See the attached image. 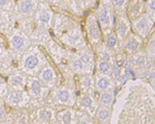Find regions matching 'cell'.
<instances>
[{
	"mask_svg": "<svg viewBox=\"0 0 155 124\" xmlns=\"http://www.w3.org/2000/svg\"><path fill=\"white\" fill-rule=\"evenodd\" d=\"M97 18L104 30L111 28L113 23V4L111 0H101L97 11Z\"/></svg>",
	"mask_w": 155,
	"mask_h": 124,
	"instance_id": "1",
	"label": "cell"
},
{
	"mask_svg": "<svg viewBox=\"0 0 155 124\" xmlns=\"http://www.w3.org/2000/svg\"><path fill=\"white\" fill-rule=\"evenodd\" d=\"M22 66H23V69L27 73L33 74L35 71L41 70V58H39V55L33 51L27 52L23 58Z\"/></svg>",
	"mask_w": 155,
	"mask_h": 124,
	"instance_id": "2",
	"label": "cell"
},
{
	"mask_svg": "<svg viewBox=\"0 0 155 124\" xmlns=\"http://www.w3.org/2000/svg\"><path fill=\"white\" fill-rule=\"evenodd\" d=\"M152 25H153V21L147 15H142L134 19V23H132V28L137 35L141 37H146L151 30Z\"/></svg>",
	"mask_w": 155,
	"mask_h": 124,
	"instance_id": "3",
	"label": "cell"
},
{
	"mask_svg": "<svg viewBox=\"0 0 155 124\" xmlns=\"http://www.w3.org/2000/svg\"><path fill=\"white\" fill-rule=\"evenodd\" d=\"M36 21L37 24L41 27H48L51 25L52 19H53V14H52L50 6L47 3H41V6L37 7L36 9Z\"/></svg>",
	"mask_w": 155,
	"mask_h": 124,
	"instance_id": "4",
	"label": "cell"
},
{
	"mask_svg": "<svg viewBox=\"0 0 155 124\" xmlns=\"http://www.w3.org/2000/svg\"><path fill=\"white\" fill-rule=\"evenodd\" d=\"M9 44H11V48L15 52H21L27 49L29 44L28 37H27L23 32L18 31L14 33L9 38Z\"/></svg>",
	"mask_w": 155,
	"mask_h": 124,
	"instance_id": "5",
	"label": "cell"
},
{
	"mask_svg": "<svg viewBox=\"0 0 155 124\" xmlns=\"http://www.w3.org/2000/svg\"><path fill=\"white\" fill-rule=\"evenodd\" d=\"M87 31H88L89 38L91 39L92 43L98 44L101 38V29H99L98 23L94 16H90L87 20Z\"/></svg>",
	"mask_w": 155,
	"mask_h": 124,
	"instance_id": "6",
	"label": "cell"
},
{
	"mask_svg": "<svg viewBox=\"0 0 155 124\" xmlns=\"http://www.w3.org/2000/svg\"><path fill=\"white\" fill-rule=\"evenodd\" d=\"M26 86L29 90V94L33 97L39 98L44 96V87L42 83L36 78H27Z\"/></svg>",
	"mask_w": 155,
	"mask_h": 124,
	"instance_id": "7",
	"label": "cell"
},
{
	"mask_svg": "<svg viewBox=\"0 0 155 124\" xmlns=\"http://www.w3.org/2000/svg\"><path fill=\"white\" fill-rule=\"evenodd\" d=\"M39 79L44 85L46 86H49V87H52L55 85L56 83V79H57V76H56V73L51 66H45L42 67L41 70H39Z\"/></svg>",
	"mask_w": 155,
	"mask_h": 124,
	"instance_id": "8",
	"label": "cell"
},
{
	"mask_svg": "<svg viewBox=\"0 0 155 124\" xmlns=\"http://www.w3.org/2000/svg\"><path fill=\"white\" fill-rule=\"evenodd\" d=\"M117 35L121 41H124L128 36L130 26H129V21L125 15H120L117 18Z\"/></svg>",
	"mask_w": 155,
	"mask_h": 124,
	"instance_id": "9",
	"label": "cell"
},
{
	"mask_svg": "<svg viewBox=\"0 0 155 124\" xmlns=\"http://www.w3.org/2000/svg\"><path fill=\"white\" fill-rule=\"evenodd\" d=\"M37 7H38L37 0H20L18 4L19 11L24 16H32L35 14Z\"/></svg>",
	"mask_w": 155,
	"mask_h": 124,
	"instance_id": "10",
	"label": "cell"
},
{
	"mask_svg": "<svg viewBox=\"0 0 155 124\" xmlns=\"http://www.w3.org/2000/svg\"><path fill=\"white\" fill-rule=\"evenodd\" d=\"M95 86L97 90L104 91L109 90V89H113L114 84L111 78L107 77V74H102L98 73L95 77Z\"/></svg>",
	"mask_w": 155,
	"mask_h": 124,
	"instance_id": "11",
	"label": "cell"
},
{
	"mask_svg": "<svg viewBox=\"0 0 155 124\" xmlns=\"http://www.w3.org/2000/svg\"><path fill=\"white\" fill-rule=\"evenodd\" d=\"M27 98H28V96H26V94L23 92V90L14 91V92L9 93L7 95V103L11 106H19L23 105Z\"/></svg>",
	"mask_w": 155,
	"mask_h": 124,
	"instance_id": "12",
	"label": "cell"
},
{
	"mask_svg": "<svg viewBox=\"0 0 155 124\" xmlns=\"http://www.w3.org/2000/svg\"><path fill=\"white\" fill-rule=\"evenodd\" d=\"M26 80L27 77L23 76V74H12L8 79V84L9 86H12V89H15V91H20L23 90L24 87L26 86Z\"/></svg>",
	"mask_w": 155,
	"mask_h": 124,
	"instance_id": "13",
	"label": "cell"
},
{
	"mask_svg": "<svg viewBox=\"0 0 155 124\" xmlns=\"http://www.w3.org/2000/svg\"><path fill=\"white\" fill-rule=\"evenodd\" d=\"M147 62H148V59H147V56H146V54H145V52H136V53H134L132 58L129 60V63H130L131 67H134V68L144 67L147 64Z\"/></svg>",
	"mask_w": 155,
	"mask_h": 124,
	"instance_id": "14",
	"label": "cell"
},
{
	"mask_svg": "<svg viewBox=\"0 0 155 124\" xmlns=\"http://www.w3.org/2000/svg\"><path fill=\"white\" fill-rule=\"evenodd\" d=\"M56 99L61 105H69L71 103L72 95L68 89H59L56 92Z\"/></svg>",
	"mask_w": 155,
	"mask_h": 124,
	"instance_id": "15",
	"label": "cell"
},
{
	"mask_svg": "<svg viewBox=\"0 0 155 124\" xmlns=\"http://www.w3.org/2000/svg\"><path fill=\"white\" fill-rule=\"evenodd\" d=\"M114 101V91L113 89H109V90L102 91L99 95V103L104 106H112Z\"/></svg>",
	"mask_w": 155,
	"mask_h": 124,
	"instance_id": "16",
	"label": "cell"
},
{
	"mask_svg": "<svg viewBox=\"0 0 155 124\" xmlns=\"http://www.w3.org/2000/svg\"><path fill=\"white\" fill-rule=\"evenodd\" d=\"M141 43H140V39L137 35H131L129 36V38L127 39L126 43V51L130 54H134L137 52V50L140 49Z\"/></svg>",
	"mask_w": 155,
	"mask_h": 124,
	"instance_id": "17",
	"label": "cell"
},
{
	"mask_svg": "<svg viewBox=\"0 0 155 124\" xmlns=\"http://www.w3.org/2000/svg\"><path fill=\"white\" fill-rule=\"evenodd\" d=\"M74 118V113L72 110H64L58 114V119L62 124H71Z\"/></svg>",
	"mask_w": 155,
	"mask_h": 124,
	"instance_id": "18",
	"label": "cell"
},
{
	"mask_svg": "<svg viewBox=\"0 0 155 124\" xmlns=\"http://www.w3.org/2000/svg\"><path fill=\"white\" fill-rule=\"evenodd\" d=\"M96 116L101 121H102V122H106V121H107L110 119L111 111H110V109L107 108V106H99L96 111Z\"/></svg>",
	"mask_w": 155,
	"mask_h": 124,
	"instance_id": "19",
	"label": "cell"
},
{
	"mask_svg": "<svg viewBox=\"0 0 155 124\" xmlns=\"http://www.w3.org/2000/svg\"><path fill=\"white\" fill-rule=\"evenodd\" d=\"M97 69H98L99 73L109 74V73H111V70H112V64L107 61L99 60L98 63H97Z\"/></svg>",
	"mask_w": 155,
	"mask_h": 124,
	"instance_id": "20",
	"label": "cell"
},
{
	"mask_svg": "<svg viewBox=\"0 0 155 124\" xmlns=\"http://www.w3.org/2000/svg\"><path fill=\"white\" fill-rule=\"evenodd\" d=\"M71 67L72 70L74 71V73H83V71L85 70V66H84V64L82 63L81 59H80L79 57H77V58H74V60L71 61Z\"/></svg>",
	"mask_w": 155,
	"mask_h": 124,
	"instance_id": "21",
	"label": "cell"
},
{
	"mask_svg": "<svg viewBox=\"0 0 155 124\" xmlns=\"http://www.w3.org/2000/svg\"><path fill=\"white\" fill-rule=\"evenodd\" d=\"M80 59H81L82 63L84 64L85 68H89L91 67L92 63H93V58H92V56L90 55L88 52H83V53H81V55L79 57Z\"/></svg>",
	"mask_w": 155,
	"mask_h": 124,
	"instance_id": "22",
	"label": "cell"
},
{
	"mask_svg": "<svg viewBox=\"0 0 155 124\" xmlns=\"http://www.w3.org/2000/svg\"><path fill=\"white\" fill-rule=\"evenodd\" d=\"M112 4H113V7L117 9V11H125V8L128 4V0H111Z\"/></svg>",
	"mask_w": 155,
	"mask_h": 124,
	"instance_id": "23",
	"label": "cell"
},
{
	"mask_svg": "<svg viewBox=\"0 0 155 124\" xmlns=\"http://www.w3.org/2000/svg\"><path fill=\"white\" fill-rule=\"evenodd\" d=\"M128 9H129V15H130L131 18L136 19L137 18L140 14V8H139V3H137V0H134V1H131L128 5Z\"/></svg>",
	"mask_w": 155,
	"mask_h": 124,
	"instance_id": "24",
	"label": "cell"
},
{
	"mask_svg": "<svg viewBox=\"0 0 155 124\" xmlns=\"http://www.w3.org/2000/svg\"><path fill=\"white\" fill-rule=\"evenodd\" d=\"M106 46L109 50H115L118 46V39L117 37L111 34V35H107L106 39Z\"/></svg>",
	"mask_w": 155,
	"mask_h": 124,
	"instance_id": "25",
	"label": "cell"
},
{
	"mask_svg": "<svg viewBox=\"0 0 155 124\" xmlns=\"http://www.w3.org/2000/svg\"><path fill=\"white\" fill-rule=\"evenodd\" d=\"M81 103L85 109H90V108L93 106L94 99L92 96H90V95H84L81 99Z\"/></svg>",
	"mask_w": 155,
	"mask_h": 124,
	"instance_id": "26",
	"label": "cell"
},
{
	"mask_svg": "<svg viewBox=\"0 0 155 124\" xmlns=\"http://www.w3.org/2000/svg\"><path fill=\"white\" fill-rule=\"evenodd\" d=\"M155 15V0H149L147 3V16L150 19L152 18V21H154Z\"/></svg>",
	"mask_w": 155,
	"mask_h": 124,
	"instance_id": "27",
	"label": "cell"
},
{
	"mask_svg": "<svg viewBox=\"0 0 155 124\" xmlns=\"http://www.w3.org/2000/svg\"><path fill=\"white\" fill-rule=\"evenodd\" d=\"M93 80H92V77L90 74H84L81 79V85L84 89H88L92 86Z\"/></svg>",
	"mask_w": 155,
	"mask_h": 124,
	"instance_id": "28",
	"label": "cell"
},
{
	"mask_svg": "<svg viewBox=\"0 0 155 124\" xmlns=\"http://www.w3.org/2000/svg\"><path fill=\"white\" fill-rule=\"evenodd\" d=\"M39 118L41 119L44 122H49L52 119V112L48 109H41L39 111Z\"/></svg>",
	"mask_w": 155,
	"mask_h": 124,
	"instance_id": "29",
	"label": "cell"
},
{
	"mask_svg": "<svg viewBox=\"0 0 155 124\" xmlns=\"http://www.w3.org/2000/svg\"><path fill=\"white\" fill-rule=\"evenodd\" d=\"M111 74L112 77L115 79L116 81L120 80L122 78V73H121V68H120L119 65H115L112 66V70H111Z\"/></svg>",
	"mask_w": 155,
	"mask_h": 124,
	"instance_id": "30",
	"label": "cell"
},
{
	"mask_svg": "<svg viewBox=\"0 0 155 124\" xmlns=\"http://www.w3.org/2000/svg\"><path fill=\"white\" fill-rule=\"evenodd\" d=\"M148 55L149 57H152V59H153L154 57V36H152V39H150L149 41V44H148Z\"/></svg>",
	"mask_w": 155,
	"mask_h": 124,
	"instance_id": "31",
	"label": "cell"
},
{
	"mask_svg": "<svg viewBox=\"0 0 155 124\" xmlns=\"http://www.w3.org/2000/svg\"><path fill=\"white\" fill-rule=\"evenodd\" d=\"M4 114H5V111H4L3 103H2V101H0V120L4 117Z\"/></svg>",
	"mask_w": 155,
	"mask_h": 124,
	"instance_id": "32",
	"label": "cell"
},
{
	"mask_svg": "<svg viewBox=\"0 0 155 124\" xmlns=\"http://www.w3.org/2000/svg\"><path fill=\"white\" fill-rule=\"evenodd\" d=\"M9 3V0H0V7H6Z\"/></svg>",
	"mask_w": 155,
	"mask_h": 124,
	"instance_id": "33",
	"label": "cell"
},
{
	"mask_svg": "<svg viewBox=\"0 0 155 124\" xmlns=\"http://www.w3.org/2000/svg\"><path fill=\"white\" fill-rule=\"evenodd\" d=\"M82 2L85 4V5H88V4H91L92 2H94V0H81Z\"/></svg>",
	"mask_w": 155,
	"mask_h": 124,
	"instance_id": "34",
	"label": "cell"
},
{
	"mask_svg": "<svg viewBox=\"0 0 155 124\" xmlns=\"http://www.w3.org/2000/svg\"><path fill=\"white\" fill-rule=\"evenodd\" d=\"M80 124H90V123L88 122V121L85 120V121H82V122H80Z\"/></svg>",
	"mask_w": 155,
	"mask_h": 124,
	"instance_id": "35",
	"label": "cell"
},
{
	"mask_svg": "<svg viewBox=\"0 0 155 124\" xmlns=\"http://www.w3.org/2000/svg\"><path fill=\"white\" fill-rule=\"evenodd\" d=\"M50 2H57V1H60V0H49Z\"/></svg>",
	"mask_w": 155,
	"mask_h": 124,
	"instance_id": "36",
	"label": "cell"
},
{
	"mask_svg": "<svg viewBox=\"0 0 155 124\" xmlns=\"http://www.w3.org/2000/svg\"><path fill=\"white\" fill-rule=\"evenodd\" d=\"M104 124H107V123H104Z\"/></svg>",
	"mask_w": 155,
	"mask_h": 124,
	"instance_id": "37",
	"label": "cell"
}]
</instances>
